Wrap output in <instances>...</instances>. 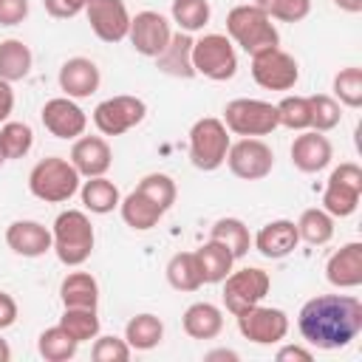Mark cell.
I'll return each instance as SVG.
<instances>
[{"label": "cell", "instance_id": "1", "mask_svg": "<svg viewBox=\"0 0 362 362\" xmlns=\"http://www.w3.org/2000/svg\"><path fill=\"white\" fill-rule=\"evenodd\" d=\"M303 339L322 351L351 345L362 331V303L354 294H317L297 314Z\"/></svg>", "mask_w": 362, "mask_h": 362}, {"label": "cell", "instance_id": "2", "mask_svg": "<svg viewBox=\"0 0 362 362\" xmlns=\"http://www.w3.org/2000/svg\"><path fill=\"white\" fill-rule=\"evenodd\" d=\"M51 240H54V252L59 257L62 266H82L96 243V232L93 223L88 218V212L82 209H62L54 218L51 226Z\"/></svg>", "mask_w": 362, "mask_h": 362}, {"label": "cell", "instance_id": "3", "mask_svg": "<svg viewBox=\"0 0 362 362\" xmlns=\"http://www.w3.org/2000/svg\"><path fill=\"white\" fill-rule=\"evenodd\" d=\"M226 37L240 45L249 57L257 54V51H266V48H274L280 45V31L277 25L272 23V17L257 8L255 3H243V6H235L229 8L226 14Z\"/></svg>", "mask_w": 362, "mask_h": 362}, {"label": "cell", "instance_id": "4", "mask_svg": "<svg viewBox=\"0 0 362 362\" xmlns=\"http://www.w3.org/2000/svg\"><path fill=\"white\" fill-rule=\"evenodd\" d=\"M79 181H82V175L62 156H48L42 161H37L31 167V173H28L31 195L45 201V204H65V201H71L79 192Z\"/></svg>", "mask_w": 362, "mask_h": 362}, {"label": "cell", "instance_id": "5", "mask_svg": "<svg viewBox=\"0 0 362 362\" xmlns=\"http://www.w3.org/2000/svg\"><path fill=\"white\" fill-rule=\"evenodd\" d=\"M229 133L246 139V136H269L272 130H277V105L272 102H263V99H249V96H240V99H232L226 102L223 107V119Z\"/></svg>", "mask_w": 362, "mask_h": 362}, {"label": "cell", "instance_id": "6", "mask_svg": "<svg viewBox=\"0 0 362 362\" xmlns=\"http://www.w3.org/2000/svg\"><path fill=\"white\" fill-rule=\"evenodd\" d=\"M232 139L229 130L221 119L215 116H204L189 127V161L195 170L212 173L226 161V150H229Z\"/></svg>", "mask_w": 362, "mask_h": 362}, {"label": "cell", "instance_id": "7", "mask_svg": "<svg viewBox=\"0 0 362 362\" xmlns=\"http://www.w3.org/2000/svg\"><path fill=\"white\" fill-rule=\"evenodd\" d=\"M192 68L195 76L212 82H226L238 74V54L226 34H204L192 40Z\"/></svg>", "mask_w": 362, "mask_h": 362}, {"label": "cell", "instance_id": "8", "mask_svg": "<svg viewBox=\"0 0 362 362\" xmlns=\"http://www.w3.org/2000/svg\"><path fill=\"white\" fill-rule=\"evenodd\" d=\"M362 198V167L354 161H342L331 170L322 192V209L331 218H348L356 212Z\"/></svg>", "mask_w": 362, "mask_h": 362}, {"label": "cell", "instance_id": "9", "mask_svg": "<svg viewBox=\"0 0 362 362\" xmlns=\"http://www.w3.org/2000/svg\"><path fill=\"white\" fill-rule=\"evenodd\" d=\"M223 305L232 317L243 314L246 308L263 303V297L269 294L272 288V277L269 272L257 269V266H246V269H238V272H229L223 280Z\"/></svg>", "mask_w": 362, "mask_h": 362}, {"label": "cell", "instance_id": "10", "mask_svg": "<svg viewBox=\"0 0 362 362\" xmlns=\"http://www.w3.org/2000/svg\"><path fill=\"white\" fill-rule=\"evenodd\" d=\"M144 116H147L144 99L130 96V93L110 96L93 107V124L102 136H122V133L133 130L136 124H141Z\"/></svg>", "mask_w": 362, "mask_h": 362}, {"label": "cell", "instance_id": "11", "mask_svg": "<svg viewBox=\"0 0 362 362\" xmlns=\"http://www.w3.org/2000/svg\"><path fill=\"white\" fill-rule=\"evenodd\" d=\"M252 79L266 90H291L300 79L297 59L280 45L252 54Z\"/></svg>", "mask_w": 362, "mask_h": 362}, {"label": "cell", "instance_id": "12", "mask_svg": "<svg viewBox=\"0 0 362 362\" xmlns=\"http://www.w3.org/2000/svg\"><path fill=\"white\" fill-rule=\"evenodd\" d=\"M223 164H229L232 175L240 181H260L274 167V150L263 139L246 136V139H238L229 144Z\"/></svg>", "mask_w": 362, "mask_h": 362}, {"label": "cell", "instance_id": "13", "mask_svg": "<svg viewBox=\"0 0 362 362\" xmlns=\"http://www.w3.org/2000/svg\"><path fill=\"white\" fill-rule=\"evenodd\" d=\"M238 331L255 345H277L288 334V314L274 305H252L238 314Z\"/></svg>", "mask_w": 362, "mask_h": 362}, {"label": "cell", "instance_id": "14", "mask_svg": "<svg viewBox=\"0 0 362 362\" xmlns=\"http://www.w3.org/2000/svg\"><path fill=\"white\" fill-rule=\"evenodd\" d=\"M85 17L90 23V31L102 42H122L130 31V11L124 0H88Z\"/></svg>", "mask_w": 362, "mask_h": 362}, {"label": "cell", "instance_id": "15", "mask_svg": "<svg viewBox=\"0 0 362 362\" xmlns=\"http://www.w3.org/2000/svg\"><path fill=\"white\" fill-rule=\"evenodd\" d=\"M173 37V28H170V20L158 11H139L136 17H130V31H127V40L130 45L141 54V57H158L167 42Z\"/></svg>", "mask_w": 362, "mask_h": 362}, {"label": "cell", "instance_id": "16", "mask_svg": "<svg viewBox=\"0 0 362 362\" xmlns=\"http://www.w3.org/2000/svg\"><path fill=\"white\" fill-rule=\"evenodd\" d=\"M42 127L54 136V139H79L88 127V116L85 110L76 105V99L71 96H54L42 105L40 110Z\"/></svg>", "mask_w": 362, "mask_h": 362}, {"label": "cell", "instance_id": "17", "mask_svg": "<svg viewBox=\"0 0 362 362\" xmlns=\"http://www.w3.org/2000/svg\"><path fill=\"white\" fill-rule=\"evenodd\" d=\"M76 173L82 178H96V175H105L113 164V150L107 144L105 136H79L74 139V147H71V158H68Z\"/></svg>", "mask_w": 362, "mask_h": 362}, {"label": "cell", "instance_id": "18", "mask_svg": "<svg viewBox=\"0 0 362 362\" xmlns=\"http://www.w3.org/2000/svg\"><path fill=\"white\" fill-rule=\"evenodd\" d=\"M334 158V147L328 141L325 133H317V130H300V136H294L291 141V164L300 170V173H320L331 164Z\"/></svg>", "mask_w": 362, "mask_h": 362}, {"label": "cell", "instance_id": "19", "mask_svg": "<svg viewBox=\"0 0 362 362\" xmlns=\"http://www.w3.org/2000/svg\"><path fill=\"white\" fill-rule=\"evenodd\" d=\"M102 74L93 59L88 57H71L59 68V90L71 99H88L90 93L99 90Z\"/></svg>", "mask_w": 362, "mask_h": 362}, {"label": "cell", "instance_id": "20", "mask_svg": "<svg viewBox=\"0 0 362 362\" xmlns=\"http://www.w3.org/2000/svg\"><path fill=\"white\" fill-rule=\"evenodd\" d=\"M300 243V235H297V223L288 221V218H277V221H269L266 226H260V232L255 235L252 246L269 257V260H280V257H288Z\"/></svg>", "mask_w": 362, "mask_h": 362}, {"label": "cell", "instance_id": "21", "mask_svg": "<svg viewBox=\"0 0 362 362\" xmlns=\"http://www.w3.org/2000/svg\"><path fill=\"white\" fill-rule=\"evenodd\" d=\"M325 280L334 288H356L362 286V243L351 240L339 246L325 263Z\"/></svg>", "mask_w": 362, "mask_h": 362}, {"label": "cell", "instance_id": "22", "mask_svg": "<svg viewBox=\"0 0 362 362\" xmlns=\"http://www.w3.org/2000/svg\"><path fill=\"white\" fill-rule=\"evenodd\" d=\"M6 243L20 257H42L51 252V229H45L40 221H14L6 229Z\"/></svg>", "mask_w": 362, "mask_h": 362}, {"label": "cell", "instance_id": "23", "mask_svg": "<svg viewBox=\"0 0 362 362\" xmlns=\"http://www.w3.org/2000/svg\"><path fill=\"white\" fill-rule=\"evenodd\" d=\"M156 65L161 74L175 76V79H192L195 68H192V37L187 31H178L170 37L167 48L156 57Z\"/></svg>", "mask_w": 362, "mask_h": 362}, {"label": "cell", "instance_id": "24", "mask_svg": "<svg viewBox=\"0 0 362 362\" xmlns=\"http://www.w3.org/2000/svg\"><path fill=\"white\" fill-rule=\"evenodd\" d=\"M184 334L192 339H215L223 331V311L212 303H192L181 317Z\"/></svg>", "mask_w": 362, "mask_h": 362}, {"label": "cell", "instance_id": "25", "mask_svg": "<svg viewBox=\"0 0 362 362\" xmlns=\"http://www.w3.org/2000/svg\"><path fill=\"white\" fill-rule=\"evenodd\" d=\"M59 300L65 308H96L99 283L90 272H71L59 283Z\"/></svg>", "mask_w": 362, "mask_h": 362}, {"label": "cell", "instance_id": "26", "mask_svg": "<svg viewBox=\"0 0 362 362\" xmlns=\"http://www.w3.org/2000/svg\"><path fill=\"white\" fill-rule=\"evenodd\" d=\"M119 212H122V221L136 232H147V229L158 226V221L164 218V209L158 204H153L147 195H141L139 189H133L130 195H124L119 201Z\"/></svg>", "mask_w": 362, "mask_h": 362}, {"label": "cell", "instance_id": "27", "mask_svg": "<svg viewBox=\"0 0 362 362\" xmlns=\"http://www.w3.org/2000/svg\"><path fill=\"white\" fill-rule=\"evenodd\" d=\"M79 198H82L85 209L93 212V215H107V212H113V209L119 206V201H122L119 187H116L110 178H105V175L88 178V181L79 187Z\"/></svg>", "mask_w": 362, "mask_h": 362}, {"label": "cell", "instance_id": "28", "mask_svg": "<svg viewBox=\"0 0 362 362\" xmlns=\"http://www.w3.org/2000/svg\"><path fill=\"white\" fill-rule=\"evenodd\" d=\"M195 257H198L204 283H221V280L232 272V263H235V255H232L223 243H218V240H212V238L195 249Z\"/></svg>", "mask_w": 362, "mask_h": 362}, {"label": "cell", "instance_id": "29", "mask_svg": "<svg viewBox=\"0 0 362 362\" xmlns=\"http://www.w3.org/2000/svg\"><path fill=\"white\" fill-rule=\"evenodd\" d=\"M164 339V322L156 314H136L124 325V342L133 351H153Z\"/></svg>", "mask_w": 362, "mask_h": 362}, {"label": "cell", "instance_id": "30", "mask_svg": "<svg viewBox=\"0 0 362 362\" xmlns=\"http://www.w3.org/2000/svg\"><path fill=\"white\" fill-rule=\"evenodd\" d=\"M31 48L23 40H3L0 42V79L6 82H20L31 74Z\"/></svg>", "mask_w": 362, "mask_h": 362}, {"label": "cell", "instance_id": "31", "mask_svg": "<svg viewBox=\"0 0 362 362\" xmlns=\"http://www.w3.org/2000/svg\"><path fill=\"white\" fill-rule=\"evenodd\" d=\"M167 283L175 291H198L204 286V274L195 252H175L167 263Z\"/></svg>", "mask_w": 362, "mask_h": 362}, {"label": "cell", "instance_id": "32", "mask_svg": "<svg viewBox=\"0 0 362 362\" xmlns=\"http://www.w3.org/2000/svg\"><path fill=\"white\" fill-rule=\"evenodd\" d=\"M297 235L308 246H325L334 238V218L322 206L303 209V215L297 218Z\"/></svg>", "mask_w": 362, "mask_h": 362}, {"label": "cell", "instance_id": "33", "mask_svg": "<svg viewBox=\"0 0 362 362\" xmlns=\"http://www.w3.org/2000/svg\"><path fill=\"white\" fill-rule=\"evenodd\" d=\"M209 238L218 240V243H223V246L235 255V260L243 257V255L252 249L249 226H246L240 218H218V221L212 223V229H209Z\"/></svg>", "mask_w": 362, "mask_h": 362}, {"label": "cell", "instance_id": "34", "mask_svg": "<svg viewBox=\"0 0 362 362\" xmlns=\"http://www.w3.org/2000/svg\"><path fill=\"white\" fill-rule=\"evenodd\" d=\"M76 348H79V342L59 322L45 328L40 334V339H37V351H40V356L45 362H68V359L76 356Z\"/></svg>", "mask_w": 362, "mask_h": 362}, {"label": "cell", "instance_id": "35", "mask_svg": "<svg viewBox=\"0 0 362 362\" xmlns=\"http://www.w3.org/2000/svg\"><path fill=\"white\" fill-rule=\"evenodd\" d=\"M59 325L82 345V342H90L93 337H99V314L96 308H65L62 317H59Z\"/></svg>", "mask_w": 362, "mask_h": 362}, {"label": "cell", "instance_id": "36", "mask_svg": "<svg viewBox=\"0 0 362 362\" xmlns=\"http://www.w3.org/2000/svg\"><path fill=\"white\" fill-rule=\"evenodd\" d=\"M173 23H178L181 31L192 34V31H201L206 23H209V0H173Z\"/></svg>", "mask_w": 362, "mask_h": 362}, {"label": "cell", "instance_id": "37", "mask_svg": "<svg viewBox=\"0 0 362 362\" xmlns=\"http://www.w3.org/2000/svg\"><path fill=\"white\" fill-rule=\"evenodd\" d=\"M0 144H3L6 158H25L34 147V130L25 122H3Z\"/></svg>", "mask_w": 362, "mask_h": 362}, {"label": "cell", "instance_id": "38", "mask_svg": "<svg viewBox=\"0 0 362 362\" xmlns=\"http://www.w3.org/2000/svg\"><path fill=\"white\" fill-rule=\"evenodd\" d=\"M277 124L288 130H311V107L308 96H283L277 102Z\"/></svg>", "mask_w": 362, "mask_h": 362}, {"label": "cell", "instance_id": "39", "mask_svg": "<svg viewBox=\"0 0 362 362\" xmlns=\"http://www.w3.org/2000/svg\"><path fill=\"white\" fill-rule=\"evenodd\" d=\"M308 107H311V130H317V133H328L342 122V107L328 93L308 96Z\"/></svg>", "mask_w": 362, "mask_h": 362}, {"label": "cell", "instance_id": "40", "mask_svg": "<svg viewBox=\"0 0 362 362\" xmlns=\"http://www.w3.org/2000/svg\"><path fill=\"white\" fill-rule=\"evenodd\" d=\"M136 189H139L141 195H147L153 204H158L164 212L175 204V195H178L175 181H173L167 173H147V175L136 184Z\"/></svg>", "mask_w": 362, "mask_h": 362}, {"label": "cell", "instance_id": "41", "mask_svg": "<svg viewBox=\"0 0 362 362\" xmlns=\"http://www.w3.org/2000/svg\"><path fill=\"white\" fill-rule=\"evenodd\" d=\"M334 99L345 107H359L362 105V68L351 65V68H342L334 76Z\"/></svg>", "mask_w": 362, "mask_h": 362}, {"label": "cell", "instance_id": "42", "mask_svg": "<svg viewBox=\"0 0 362 362\" xmlns=\"http://www.w3.org/2000/svg\"><path fill=\"white\" fill-rule=\"evenodd\" d=\"M255 6L280 23H300L311 14V0H255Z\"/></svg>", "mask_w": 362, "mask_h": 362}, {"label": "cell", "instance_id": "43", "mask_svg": "<svg viewBox=\"0 0 362 362\" xmlns=\"http://www.w3.org/2000/svg\"><path fill=\"white\" fill-rule=\"evenodd\" d=\"M130 354H133V348L119 337H93L90 356L96 362H127Z\"/></svg>", "mask_w": 362, "mask_h": 362}, {"label": "cell", "instance_id": "44", "mask_svg": "<svg viewBox=\"0 0 362 362\" xmlns=\"http://www.w3.org/2000/svg\"><path fill=\"white\" fill-rule=\"evenodd\" d=\"M42 6H45V11H48L51 17H57V20H71V17H76V14L85 11L88 0H42Z\"/></svg>", "mask_w": 362, "mask_h": 362}, {"label": "cell", "instance_id": "45", "mask_svg": "<svg viewBox=\"0 0 362 362\" xmlns=\"http://www.w3.org/2000/svg\"><path fill=\"white\" fill-rule=\"evenodd\" d=\"M28 17V0H0V25H20Z\"/></svg>", "mask_w": 362, "mask_h": 362}, {"label": "cell", "instance_id": "46", "mask_svg": "<svg viewBox=\"0 0 362 362\" xmlns=\"http://www.w3.org/2000/svg\"><path fill=\"white\" fill-rule=\"evenodd\" d=\"M274 356H277V362H311L314 359V354L303 345H280Z\"/></svg>", "mask_w": 362, "mask_h": 362}, {"label": "cell", "instance_id": "47", "mask_svg": "<svg viewBox=\"0 0 362 362\" xmlns=\"http://www.w3.org/2000/svg\"><path fill=\"white\" fill-rule=\"evenodd\" d=\"M14 322H17V303H14L11 294L0 291V331L11 328Z\"/></svg>", "mask_w": 362, "mask_h": 362}, {"label": "cell", "instance_id": "48", "mask_svg": "<svg viewBox=\"0 0 362 362\" xmlns=\"http://www.w3.org/2000/svg\"><path fill=\"white\" fill-rule=\"evenodd\" d=\"M11 110H14V90H11V82L0 79V124L8 122Z\"/></svg>", "mask_w": 362, "mask_h": 362}, {"label": "cell", "instance_id": "49", "mask_svg": "<svg viewBox=\"0 0 362 362\" xmlns=\"http://www.w3.org/2000/svg\"><path fill=\"white\" fill-rule=\"evenodd\" d=\"M204 359H206V362H218V359H223V362H226V359H229V362H235V359H238V354H235V351H229V348H215V351H206V354H204Z\"/></svg>", "mask_w": 362, "mask_h": 362}, {"label": "cell", "instance_id": "50", "mask_svg": "<svg viewBox=\"0 0 362 362\" xmlns=\"http://www.w3.org/2000/svg\"><path fill=\"white\" fill-rule=\"evenodd\" d=\"M334 6L348 11V14H359L362 11V0H334Z\"/></svg>", "mask_w": 362, "mask_h": 362}, {"label": "cell", "instance_id": "51", "mask_svg": "<svg viewBox=\"0 0 362 362\" xmlns=\"http://www.w3.org/2000/svg\"><path fill=\"white\" fill-rule=\"evenodd\" d=\"M11 359V348H8V342L0 337V362H8Z\"/></svg>", "mask_w": 362, "mask_h": 362}, {"label": "cell", "instance_id": "52", "mask_svg": "<svg viewBox=\"0 0 362 362\" xmlns=\"http://www.w3.org/2000/svg\"><path fill=\"white\" fill-rule=\"evenodd\" d=\"M6 161H8V158H6V153H3V144H0V167H3Z\"/></svg>", "mask_w": 362, "mask_h": 362}]
</instances>
